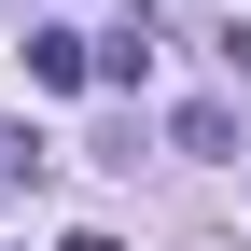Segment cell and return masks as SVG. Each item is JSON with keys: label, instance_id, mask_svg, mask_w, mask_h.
Returning a JSON list of instances; mask_svg holds the SVG:
<instances>
[{"label": "cell", "instance_id": "1", "mask_svg": "<svg viewBox=\"0 0 251 251\" xmlns=\"http://www.w3.org/2000/svg\"><path fill=\"white\" fill-rule=\"evenodd\" d=\"M28 84H98V56H84V28H28Z\"/></svg>", "mask_w": 251, "mask_h": 251}, {"label": "cell", "instance_id": "2", "mask_svg": "<svg viewBox=\"0 0 251 251\" xmlns=\"http://www.w3.org/2000/svg\"><path fill=\"white\" fill-rule=\"evenodd\" d=\"M168 140H181V153H237V112H224V98H196V112H168Z\"/></svg>", "mask_w": 251, "mask_h": 251}]
</instances>
